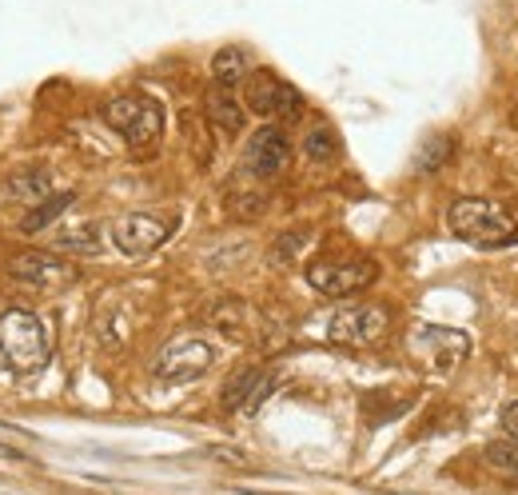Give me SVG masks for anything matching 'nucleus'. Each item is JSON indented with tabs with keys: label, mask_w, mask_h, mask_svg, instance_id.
Returning a JSON list of instances; mask_svg holds the SVG:
<instances>
[{
	"label": "nucleus",
	"mask_w": 518,
	"mask_h": 495,
	"mask_svg": "<svg viewBox=\"0 0 518 495\" xmlns=\"http://www.w3.org/2000/svg\"><path fill=\"white\" fill-rule=\"evenodd\" d=\"M387 324H391L387 308H375V304H351V308H343V312H335V316H331L327 336H331L335 344L363 348V344L383 340V336H387Z\"/></svg>",
	"instance_id": "obj_9"
},
{
	"label": "nucleus",
	"mask_w": 518,
	"mask_h": 495,
	"mask_svg": "<svg viewBox=\"0 0 518 495\" xmlns=\"http://www.w3.org/2000/svg\"><path fill=\"white\" fill-rule=\"evenodd\" d=\"M303 152H307L311 164H331L339 156V140H335V132L327 124H319V128H311L303 136Z\"/></svg>",
	"instance_id": "obj_18"
},
{
	"label": "nucleus",
	"mask_w": 518,
	"mask_h": 495,
	"mask_svg": "<svg viewBox=\"0 0 518 495\" xmlns=\"http://www.w3.org/2000/svg\"><path fill=\"white\" fill-rule=\"evenodd\" d=\"M72 200H76V192H52L48 200H40V204H36V208H32V212L20 220V232H24V236H36V232H44V228H48V224H52V220H56V216H60V212L72 204Z\"/></svg>",
	"instance_id": "obj_17"
},
{
	"label": "nucleus",
	"mask_w": 518,
	"mask_h": 495,
	"mask_svg": "<svg viewBox=\"0 0 518 495\" xmlns=\"http://www.w3.org/2000/svg\"><path fill=\"white\" fill-rule=\"evenodd\" d=\"M96 228H76V232H68V236H60L56 240V248H68V252H96Z\"/></svg>",
	"instance_id": "obj_21"
},
{
	"label": "nucleus",
	"mask_w": 518,
	"mask_h": 495,
	"mask_svg": "<svg viewBox=\"0 0 518 495\" xmlns=\"http://www.w3.org/2000/svg\"><path fill=\"white\" fill-rule=\"evenodd\" d=\"M487 464L503 476V480H511V484H518V440H495V444H487Z\"/></svg>",
	"instance_id": "obj_19"
},
{
	"label": "nucleus",
	"mask_w": 518,
	"mask_h": 495,
	"mask_svg": "<svg viewBox=\"0 0 518 495\" xmlns=\"http://www.w3.org/2000/svg\"><path fill=\"white\" fill-rule=\"evenodd\" d=\"M8 276L20 284H32L40 292H64L80 280V268L72 260H60L56 252H20L8 260Z\"/></svg>",
	"instance_id": "obj_7"
},
{
	"label": "nucleus",
	"mask_w": 518,
	"mask_h": 495,
	"mask_svg": "<svg viewBox=\"0 0 518 495\" xmlns=\"http://www.w3.org/2000/svg\"><path fill=\"white\" fill-rule=\"evenodd\" d=\"M244 100H248V112L256 116H275V120H295L303 112V96L295 84L279 80L275 72L267 68H252V76L244 80Z\"/></svg>",
	"instance_id": "obj_6"
},
{
	"label": "nucleus",
	"mask_w": 518,
	"mask_h": 495,
	"mask_svg": "<svg viewBox=\"0 0 518 495\" xmlns=\"http://www.w3.org/2000/svg\"><path fill=\"white\" fill-rule=\"evenodd\" d=\"M208 116H212V124L220 128V132H228V136H236V132H244V120H248V108L236 100V88H212L208 92Z\"/></svg>",
	"instance_id": "obj_13"
},
{
	"label": "nucleus",
	"mask_w": 518,
	"mask_h": 495,
	"mask_svg": "<svg viewBox=\"0 0 518 495\" xmlns=\"http://www.w3.org/2000/svg\"><path fill=\"white\" fill-rule=\"evenodd\" d=\"M419 348H423V352L431 348L435 364L451 368V364H459V360L471 352V340H467L463 332H451V328H423V332H419Z\"/></svg>",
	"instance_id": "obj_12"
},
{
	"label": "nucleus",
	"mask_w": 518,
	"mask_h": 495,
	"mask_svg": "<svg viewBox=\"0 0 518 495\" xmlns=\"http://www.w3.org/2000/svg\"><path fill=\"white\" fill-rule=\"evenodd\" d=\"M503 432H507L511 440H518V400L503 408Z\"/></svg>",
	"instance_id": "obj_22"
},
{
	"label": "nucleus",
	"mask_w": 518,
	"mask_h": 495,
	"mask_svg": "<svg viewBox=\"0 0 518 495\" xmlns=\"http://www.w3.org/2000/svg\"><path fill=\"white\" fill-rule=\"evenodd\" d=\"M0 460H24V452H16V448H8V444H0Z\"/></svg>",
	"instance_id": "obj_24"
},
{
	"label": "nucleus",
	"mask_w": 518,
	"mask_h": 495,
	"mask_svg": "<svg viewBox=\"0 0 518 495\" xmlns=\"http://www.w3.org/2000/svg\"><path fill=\"white\" fill-rule=\"evenodd\" d=\"M216 360V348L200 336H180L172 340L168 348H160L156 364H152V376L164 380V384H192L200 380Z\"/></svg>",
	"instance_id": "obj_4"
},
{
	"label": "nucleus",
	"mask_w": 518,
	"mask_h": 495,
	"mask_svg": "<svg viewBox=\"0 0 518 495\" xmlns=\"http://www.w3.org/2000/svg\"><path fill=\"white\" fill-rule=\"evenodd\" d=\"M447 228L475 244V248H507L518 240V216L499 204V200H483V196H463L451 204L447 212Z\"/></svg>",
	"instance_id": "obj_1"
},
{
	"label": "nucleus",
	"mask_w": 518,
	"mask_h": 495,
	"mask_svg": "<svg viewBox=\"0 0 518 495\" xmlns=\"http://www.w3.org/2000/svg\"><path fill=\"white\" fill-rule=\"evenodd\" d=\"M375 276H379L375 260H315V264H307V284L331 300H343V296L371 288Z\"/></svg>",
	"instance_id": "obj_5"
},
{
	"label": "nucleus",
	"mask_w": 518,
	"mask_h": 495,
	"mask_svg": "<svg viewBox=\"0 0 518 495\" xmlns=\"http://www.w3.org/2000/svg\"><path fill=\"white\" fill-rule=\"evenodd\" d=\"M303 244H307V232H299V228H295V232H283V236L271 244V252H267V256H271V264H287V260H295V252H299Z\"/></svg>",
	"instance_id": "obj_20"
},
{
	"label": "nucleus",
	"mask_w": 518,
	"mask_h": 495,
	"mask_svg": "<svg viewBox=\"0 0 518 495\" xmlns=\"http://www.w3.org/2000/svg\"><path fill=\"white\" fill-rule=\"evenodd\" d=\"M0 360L20 376H36L48 368L52 344H48V328L36 312L8 308L0 316Z\"/></svg>",
	"instance_id": "obj_2"
},
{
	"label": "nucleus",
	"mask_w": 518,
	"mask_h": 495,
	"mask_svg": "<svg viewBox=\"0 0 518 495\" xmlns=\"http://www.w3.org/2000/svg\"><path fill=\"white\" fill-rule=\"evenodd\" d=\"M248 76H252V56H248V48L228 44V48H220V52L212 56V80H216L220 88H236V84H244Z\"/></svg>",
	"instance_id": "obj_14"
},
{
	"label": "nucleus",
	"mask_w": 518,
	"mask_h": 495,
	"mask_svg": "<svg viewBox=\"0 0 518 495\" xmlns=\"http://www.w3.org/2000/svg\"><path fill=\"white\" fill-rule=\"evenodd\" d=\"M244 164H248V172L259 176V180H275V176H283V172H287V164H291V144H287L283 128H275V124L256 128V132L248 136Z\"/></svg>",
	"instance_id": "obj_10"
},
{
	"label": "nucleus",
	"mask_w": 518,
	"mask_h": 495,
	"mask_svg": "<svg viewBox=\"0 0 518 495\" xmlns=\"http://www.w3.org/2000/svg\"><path fill=\"white\" fill-rule=\"evenodd\" d=\"M48 188H52L48 168H20L16 176H8V196H12V200H24V204L48 200V196H52Z\"/></svg>",
	"instance_id": "obj_16"
},
{
	"label": "nucleus",
	"mask_w": 518,
	"mask_h": 495,
	"mask_svg": "<svg viewBox=\"0 0 518 495\" xmlns=\"http://www.w3.org/2000/svg\"><path fill=\"white\" fill-rule=\"evenodd\" d=\"M176 220H164V216H152V212H128L112 224V244L124 252V256H152L176 228Z\"/></svg>",
	"instance_id": "obj_8"
},
{
	"label": "nucleus",
	"mask_w": 518,
	"mask_h": 495,
	"mask_svg": "<svg viewBox=\"0 0 518 495\" xmlns=\"http://www.w3.org/2000/svg\"><path fill=\"white\" fill-rule=\"evenodd\" d=\"M244 495H283V492H244Z\"/></svg>",
	"instance_id": "obj_25"
},
{
	"label": "nucleus",
	"mask_w": 518,
	"mask_h": 495,
	"mask_svg": "<svg viewBox=\"0 0 518 495\" xmlns=\"http://www.w3.org/2000/svg\"><path fill=\"white\" fill-rule=\"evenodd\" d=\"M271 392H275V372L244 368V372H236V376L224 384L220 408H224V412H244V416H252Z\"/></svg>",
	"instance_id": "obj_11"
},
{
	"label": "nucleus",
	"mask_w": 518,
	"mask_h": 495,
	"mask_svg": "<svg viewBox=\"0 0 518 495\" xmlns=\"http://www.w3.org/2000/svg\"><path fill=\"white\" fill-rule=\"evenodd\" d=\"M104 124L112 132L124 136V144L136 152V156H148L156 152L160 136H164V108L152 100V96H136V92H124V96H112L104 108H100Z\"/></svg>",
	"instance_id": "obj_3"
},
{
	"label": "nucleus",
	"mask_w": 518,
	"mask_h": 495,
	"mask_svg": "<svg viewBox=\"0 0 518 495\" xmlns=\"http://www.w3.org/2000/svg\"><path fill=\"white\" fill-rule=\"evenodd\" d=\"M451 156H455V140H451L447 132H431V136L419 144V152H415V172H419V176L443 172V168L451 164Z\"/></svg>",
	"instance_id": "obj_15"
},
{
	"label": "nucleus",
	"mask_w": 518,
	"mask_h": 495,
	"mask_svg": "<svg viewBox=\"0 0 518 495\" xmlns=\"http://www.w3.org/2000/svg\"><path fill=\"white\" fill-rule=\"evenodd\" d=\"M216 460H228V464H248V456H240L236 448H212Z\"/></svg>",
	"instance_id": "obj_23"
}]
</instances>
